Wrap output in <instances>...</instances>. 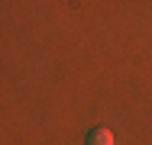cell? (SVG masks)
Returning <instances> with one entry per match:
<instances>
[{
  "mask_svg": "<svg viewBox=\"0 0 152 145\" xmlns=\"http://www.w3.org/2000/svg\"><path fill=\"white\" fill-rule=\"evenodd\" d=\"M88 145H113V132L107 126H94L88 132Z\"/></svg>",
  "mask_w": 152,
  "mask_h": 145,
  "instance_id": "cell-1",
  "label": "cell"
}]
</instances>
